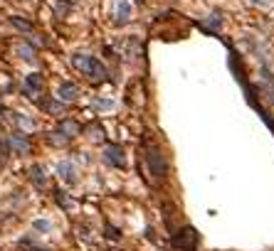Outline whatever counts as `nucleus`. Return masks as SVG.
<instances>
[{
	"label": "nucleus",
	"instance_id": "7ed1b4c3",
	"mask_svg": "<svg viewBox=\"0 0 274 251\" xmlns=\"http://www.w3.org/2000/svg\"><path fill=\"white\" fill-rule=\"evenodd\" d=\"M104 160H106L109 165H114V167H123V165H126V155H123L121 145H116V143L106 145V148H104Z\"/></svg>",
	"mask_w": 274,
	"mask_h": 251
},
{
	"label": "nucleus",
	"instance_id": "1a4fd4ad",
	"mask_svg": "<svg viewBox=\"0 0 274 251\" xmlns=\"http://www.w3.org/2000/svg\"><path fill=\"white\" fill-rule=\"evenodd\" d=\"M10 148H13V153H28L30 150V140L23 138L20 133H13L10 136Z\"/></svg>",
	"mask_w": 274,
	"mask_h": 251
},
{
	"label": "nucleus",
	"instance_id": "f8f14e48",
	"mask_svg": "<svg viewBox=\"0 0 274 251\" xmlns=\"http://www.w3.org/2000/svg\"><path fill=\"white\" fill-rule=\"evenodd\" d=\"M32 229L40 231V234H47V231H52V222H50V219H35V222H32Z\"/></svg>",
	"mask_w": 274,
	"mask_h": 251
},
{
	"label": "nucleus",
	"instance_id": "423d86ee",
	"mask_svg": "<svg viewBox=\"0 0 274 251\" xmlns=\"http://www.w3.org/2000/svg\"><path fill=\"white\" fill-rule=\"evenodd\" d=\"M57 96H60V101L64 104H69V101H77V96H79V86L72 82H64L60 84V89H57Z\"/></svg>",
	"mask_w": 274,
	"mask_h": 251
},
{
	"label": "nucleus",
	"instance_id": "dca6fc26",
	"mask_svg": "<svg viewBox=\"0 0 274 251\" xmlns=\"http://www.w3.org/2000/svg\"><path fill=\"white\" fill-rule=\"evenodd\" d=\"M10 23H13L15 28H20L23 32H32V25H30V23H25V20H18V18H13Z\"/></svg>",
	"mask_w": 274,
	"mask_h": 251
},
{
	"label": "nucleus",
	"instance_id": "f03ea898",
	"mask_svg": "<svg viewBox=\"0 0 274 251\" xmlns=\"http://www.w3.org/2000/svg\"><path fill=\"white\" fill-rule=\"evenodd\" d=\"M146 165L151 170V175L156 180H166V175H168V160H166V155L153 145V148H146Z\"/></svg>",
	"mask_w": 274,
	"mask_h": 251
},
{
	"label": "nucleus",
	"instance_id": "f3484780",
	"mask_svg": "<svg viewBox=\"0 0 274 251\" xmlns=\"http://www.w3.org/2000/svg\"><path fill=\"white\" fill-rule=\"evenodd\" d=\"M106 236H109V239H114V241L119 239V234H116V229H114V226H106Z\"/></svg>",
	"mask_w": 274,
	"mask_h": 251
},
{
	"label": "nucleus",
	"instance_id": "9b49d317",
	"mask_svg": "<svg viewBox=\"0 0 274 251\" xmlns=\"http://www.w3.org/2000/svg\"><path fill=\"white\" fill-rule=\"evenodd\" d=\"M18 52H20V57L25 59V62H35L37 59V55H35V47H30V45H18Z\"/></svg>",
	"mask_w": 274,
	"mask_h": 251
},
{
	"label": "nucleus",
	"instance_id": "2eb2a0df",
	"mask_svg": "<svg viewBox=\"0 0 274 251\" xmlns=\"http://www.w3.org/2000/svg\"><path fill=\"white\" fill-rule=\"evenodd\" d=\"M15 118H18V123H20L23 128H28V131H35V121H32V118H25V116H20V113H18Z\"/></svg>",
	"mask_w": 274,
	"mask_h": 251
},
{
	"label": "nucleus",
	"instance_id": "f257e3e1",
	"mask_svg": "<svg viewBox=\"0 0 274 251\" xmlns=\"http://www.w3.org/2000/svg\"><path fill=\"white\" fill-rule=\"evenodd\" d=\"M72 67H77L82 74H87L91 82H104L106 79V67L91 55H84V52L72 55Z\"/></svg>",
	"mask_w": 274,
	"mask_h": 251
},
{
	"label": "nucleus",
	"instance_id": "39448f33",
	"mask_svg": "<svg viewBox=\"0 0 274 251\" xmlns=\"http://www.w3.org/2000/svg\"><path fill=\"white\" fill-rule=\"evenodd\" d=\"M57 172H60L62 182H67V185L77 182V167L72 165V160H60L57 163Z\"/></svg>",
	"mask_w": 274,
	"mask_h": 251
},
{
	"label": "nucleus",
	"instance_id": "6e6552de",
	"mask_svg": "<svg viewBox=\"0 0 274 251\" xmlns=\"http://www.w3.org/2000/svg\"><path fill=\"white\" fill-rule=\"evenodd\" d=\"M131 20V3L128 0H119L116 3V25H126Z\"/></svg>",
	"mask_w": 274,
	"mask_h": 251
},
{
	"label": "nucleus",
	"instance_id": "a211bd4d",
	"mask_svg": "<svg viewBox=\"0 0 274 251\" xmlns=\"http://www.w3.org/2000/svg\"><path fill=\"white\" fill-rule=\"evenodd\" d=\"M45 109H47V111H52V113H62V106H57V104H52V101H50V104H47Z\"/></svg>",
	"mask_w": 274,
	"mask_h": 251
},
{
	"label": "nucleus",
	"instance_id": "4468645a",
	"mask_svg": "<svg viewBox=\"0 0 274 251\" xmlns=\"http://www.w3.org/2000/svg\"><path fill=\"white\" fill-rule=\"evenodd\" d=\"M32 180H35L37 187H45V172H42V167H35L32 170Z\"/></svg>",
	"mask_w": 274,
	"mask_h": 251
},
{
	"label": "nucleus",
	"instance_id": "ddd939ff",
	"mask_svg": "<svg viewBox=\"0 0 274 251\" xmlns=\"http://www.w3.org/2000/svg\"><path fill=\"white\" fill-rule=\"evenodd\" d=\"M72 8H74V5H72V0H57V5H55L57 15H62V18H64V15H69V13H72Z\"/></svg>",
	"mask_w": 274,
	"mask_h": 251
},
{
	"label": "nucleus",
	"instance_id": "20e7f679",
	"mask_svg": "<svg viewBox=\"0 0 274 251\" xmlns=\"http://www.w3.org/2000/svg\"><path fill=\"white\" fill-rule=\"evenodd\" d=\"M42 86H45V82H42V74H28V79H25V84H23V91L28 94V96H37V94H42Z\"/></svg>",
	"mask_w": 274,
	"mask_h": 251
},
{
	"label": "nucleus",
	"instance_id": "0eeeda50",
	"mask_svg": "<svg viewBox=\"0 0 274 251\" xmlns=\"http://www.w3.org/2000/svg\"><path fill=\"white\" fill-rule=\"evenodd\" d=\"M193 239H195L193 229H183L178 236H173V239H171V244H173L176 249H181V251H190V246H193Z\"/></svg>",
	"mask_w": 274,
	"mask_h": 251
},
{
	"label": "nucleus",
	"instance_id": "9d476101",
	"mask_svg": "<svg viewBox=\"0 0 274 251\" xmlns=\"http://www.w3.org/2000/svg\"><path fill=\"white\" fill-rule=\"evenodd\" d=\"M57 133H62L64 138H72V136H77V133H79V126H77L74 121L64 118V121H60V128H57Z\"/></svg>",
	"mask_w": 274,
	"mask_h": 251
}]
</instances>
